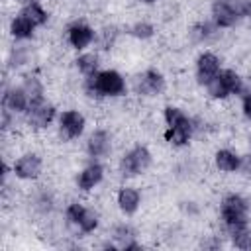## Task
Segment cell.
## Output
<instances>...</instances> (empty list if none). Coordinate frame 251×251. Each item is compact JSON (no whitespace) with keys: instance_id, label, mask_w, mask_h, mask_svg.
Listing matches in <instances>:
<instances>
[{"instance_id":"6da1fadb","label":"cell","mask_w":251,"mask_h":251,"mask_svg":"<svg viewBox=\"0 0 251 251\" xmlns=\"http://www.w3.org/2000/svg\"><path fill=\"white\" fill-rule=\"evenodd\" d=\"M218 216L226 237H231L251 227V200L241 192H227L220 200Z\"/></svg>"},{"instance_id":"7a4b0ae2","label":"cell","mask_w":251,"mask_h":251,"mask_svg":"<svg viewBox=\"0 0 251 251\" xmlns=\"http://www.w3.org/2000/svg\"><path fill=\"white\" fill-rule=\"evenodd\" d=\"M127 80L118 69H100L96 75L82 78V92L94 100H116L127 94Z\"/></svg>"},{"instance_id":"3957f363","label":"cell","mask_w":251,"mask_h":251,"mask_svg":"<svg viewBox=\"0 0 251 251\" xmlns=\"http://www.w3.org/2000/svg\"><path fill=\"white\" fill-rule=\"evenodd\" d=\"M153 165V153L149 149V145L145 143H135L131 147H127L120 159H118V175L124 180H131L137 178L141 175H145Z\"/></svg>"},{"instance_id":"277c9868","label":"cell","mask_w":251,"mask_h":251,"mask_svg":"<svg viewBox=\"0 0 251 251\" xmlns=\"http://www.w3.org/2000/svg\"><path fill=\"white\" fill-rule=\"evenodd\" d=\"M131 88L133 94L141 98H157L167 92V76L161 69L147 67L135 75V78L131 80Z\"/></svg>"},{"instance_id":"5b68a950","label":"cell","mask_w":251,"mask_h":251,"mask_svg":"<svg viewBox=\"0 0 251 251\" xmlns=\"http://www.w3.org/2000/svg\"><path fill=\"white\" fill-rule=\"evenodd\" d=\"M55 126H57V135L61 137V141L71 143V141L80 139L86 133L88 120L78 108H65L59 112Z\"/></svg>"},{"instance_id":"8992f818","label":"cell","mask_w":251,"mask_h":251,"mask_svg":"<svg viewBox=\"0 0 251 251\" xmlns=\"http://www.w3.org/2000/svg\"><path fill=\"white\" fill-rule=\"evenodd\" d=\"M43 167V157L37 151H24L14 159L10 173L22 182H35L41 178Z\"/></svg>"},{"instance_id":"52a82bcc","label":"cell","mask_w":251,"mask_h":251,"mask_svg":"<svg viewBox=\"0 0 251 251\" xmlns=\"http://www.w3.org/2000/svg\"><path fill=\"white\" fill-rule=\"evenodd\" d=\"M96 35H98V29L84 20H73L65 27V41L76 53L86 51L92 45H96Z\"/></svg>"},{"instance_id":"ba28073f","label":"cell","mask_w":251,"mask_h":251,"mask_svg":"<svg viewBox=\"0 0 251 251\" xmlns=\"http://www.w3.org/2000/svg\"><path fill=\"white\" fill-rule=\"evenodd\" d=\"M114 151V133L108 127H94L84 139V153L88 159L106 161Z\"/></svg>"},{"instance_id":"9c48e42d","label":"cell","mask_w":251,"mask_h":251,"mask_svg":"<svg viewBox=\"0 0 251 251\" xmlns=\"http://www.w3.org/2000/svg\"><path fill=\"white\" fill-rule=\"evenodd\" d=\"M222 69H224L222 57L214 49H202L194 59V80H196V84L206 86L212 78H216L220 75Z\"/></svg>"},{"instance_id":"30bf717a","label":"cell","mask_w":251,"mask_h":251,"mask_svg":"<svg viewBox=\"0 0 251 251\" xmlns=\"http://www.w3.org/2000/svg\"><path fill=\"white\" fill-rule=\"evenodd\" d=\"M59 108L51 102V100H45L37 106H31L27 110V114L22 118L24 124L31 129V131H45L47 127L55 126L57 124V118H59Z\"/></svg>"},{"instance_id":"8fae6325","label":"cell","mask_w":251,"mask_h":251,"mask_svg":"<svg viewBox=\"0 0 251 251\" xmlns=\"http://www.w3.org/2000/svg\"><path fill=\"white\" fill-rule=\"evenodd\" d=\"M106 178V165L104 161H94V159H88V163L76 173L75 176V186L78 192L82 194H88L92 190H96Z\"/></svg>"},{"instance_id":"7c38bea8","label":"cell","mask_w":251,"mask_h":251,"mask_svg":"<svg viewBox=\"0 0 251 251\" xmlns=\"http://www.w3.org/2000/svg\"><path fill=\"white\" fill-rule=\"evenodd\" d=\"M196 131H198V122H196V118L190 116L186 122H180V124H175V126H165L163 139L173 149H184V147L190 145Z\"/></svg>"},{"instance_id":"4fadbf2b","label":"cell","mask_w":251,"mask_h":251,"mask_svg":"<svg viewBox=\"0 0 251 251\" xmlns=\"http://www.w3.org/2000/svg\"><path fill=\"white\" fill-rule=\"evenodd\" d=\"M114 200H116V208L120 210V214L126 216V218H131L139 212V208L143 204V194L135 184L124 182V184L118 186Z\"/></svg>"},{"instance_id":"5bb4252c","label":"cell","mask_w":251,"mask_h":251,"mask_svg":"<svg viewBox=\"0 0 251 251\" xmlns=\"http://www.w3.org/2000/svg\"><path fill=\"white\" fill-rule=\"evenodd\" d=\"M2 108L10 110L12 114H16L20 118H24L27 114V110L31 108V102H29V96L25 94V90H24V86L20 82H14V84L4 88Z\"/></svg>"},{"instance_id":"9a60e30c","label":"cell","mask_w":251,"mask_h":251,"mask_svg":"<svg viewBox=\"0 0 251 251\" xmlns=\"http://www.w3.org/2000/svg\"><path fill=\"white\" fill-rule=\"evenodd\" d=\"M108 237L118 245L120 251H139V249H143L141 241L137 239V231L129 222L114 224Z\"/></svg>"},{"instance_id":"2e32d148","label":"cell","mask_w":251,"mask_h":251,"mask_svg":"<svg viewBox=\"0 0 251 251\" xmlns=\"http://www.w3.org/2000/svg\"><path fill=\"white\" fill-rule=\"evenodd\" d=\"M241 153L231 147H218L212 155L214 169L222 175H235L241 169Z\"/></svg>"},{"instance_id":"e0dca14e","label":"cell","mask_w":251,"mask_h":251,"mask_svg":"<svg viewBox=\"0 0 251 251\" xmlns=\"http://www.w3.org/2000/svg\"><path fill=\"white\" fill-rule=\"evenodd\" d=\"M8 31H10V35H12V39L16 43H27V41H31L35 37L37 27L33 25V22L24 12L18 10L8 22Z\"/></svg>"},{"instance_id":"ac0fdd59","label":"cell","mask_w":251,"mask_h":251,"mask_svg":"<svg viewBox=\"0 0 251 251\" xmlns=\"http://www.w3.org/2000/svg\"><path fill=\"white\" fill-rule=\"evenodd\" d=\"M73 67H75V71H76L82 78H88V76L96 75V73L102 69L100 51H98V49H86V51L76 53L75 59H73Z\"/></svg>"},{"instance_id":"d6986e66","label":"cell","mask_w":251,"mask_h":251,"mask_svg":"<svg viewBox=\"0 0 251 251\" xmlns=\"http://www.w3.org/2000/svg\"><path fill=\"white\" fill-rule=\"evenodd\" d=\"M20 84L24 86L25 94L29 96L31 106H37V104H41V102L47 100V88H45V82H43V78H41L37 73H33V71L24 73Z\"/></svg>"},{"instance_id":"ffe728a7","label":"cell","mask_w":251,"mask_h":251,"mask_svg":"<svg viewBox=\"0 0 251 251\" xmlns=\"http://www.w3.org/2000/svg\"><path fill=\"white\" fill-rule=\"evenodd\" d=\"M218 76L224 82V86L227 88V92H229L231 98H239L247 90V82H245L243 75L237 69H233V67H224Z\"/></svg>"},{"instance_id":"44dd1931","label":"cell","mask_w":251,"mask_h":251,"mask_svg":"<svg viewBox=\"0 0 251 251\" xmlns=\"http://www.w3.org/2000/svg\"><path fill=\"white\" fill-rule=\"evenodd\" d=\"M20 12H24V14L33 22V25H35L37 29L45 27V25L49 24V20H51V14H49V10L45 8L43 0H31V2H27V4H22Z\"/></svg>"},{"instance_id":"7402d4cb","label":"cell","mask_w":251,"mask_h":251,"mask_svg":"<svg viewBox=\"0 0 251 251\" xmlns=\"http://www.w3.org/2000/svg\"><path fill=\"white\" fill-rule=\"evenodd\" d=\"M55 204H57L55 202V194L49 188L41 186V188L33 190V194H31V208L39 216H49L55 210Z\"/></svg>"},{"instance_id":"603a6c76","label":"cell","mask_w":251,"mask_h":251,"mask_svg":"<svg viewBox=\"0 0 251 251\" xmlns=\"http://www.w3.org/2000/svg\"><path fill=\"white\" fill-rule=\"evenodd\" d=\"M220 29L214 25V22L208 18V20H198V22H194L192 25H190V29H188V35H190V39L194 41V43H206L208 39H212L216 33H218Z\"/></svg>"},{"instance_id":"cb8c5ba5","label":"cell","mask_w":251,"mask_h":251,"mask_svg":"<svg viewBox=\"0 0 251 251\" xmlns=\"http://www.w3.org/2000/svg\"><path fill=\"white\" fill-rule=\"evenodd\" d=\"M100 222H102V218H100V212H98L94 206H86L75 229H76L78 233H82V235H90V233L98 231V227H100Z\"/></svg>"},{"instance_id":"d4e9b609","label":"cell","mask_w":251,"mask_h":251,"mask_svg":"<svg viewBox=\"0 0 251 251\" xmlns=\"http://www.w3.org/2000/svg\"><path fill=\"white\" fill-rule=\"evenodd\" d=\"M126 33L131 35L137 41H149V39H153L157 35V27L149 20H135L133 24H129L126 27Z\"/></svg>"},{"instance_id":"484cf974","label":"cell","mask_w":251,"mask_h":251,"mask_svg":"<svg viewBox=\"0 0 251 251\" xmlns=\"http://www.w3.org/2000/svg\"><path fill=\"white\" fill-rule=\"evenodd\" d=\"M118 37H120V29L116 25H106L104 29H98L96 49L98 51H110V49H114V45L118 43Z\"/></svg>"},{"instance_id":"4316f807","label":"cell","mask_w":251,"mask_h":251,"mask_svg":"<svg viewBox=\"0 0 251 251\" xmlns=\"http://www.w3.org/2000/svg\"><path fill=\"white\" fill-rule=\"evenodd\" d=\"M84 208H86V204H84L82 200H71V202H67V204H65V208H63L65 222H67L69 226L76 227V224H78V220H80V216H82Z\"/></svg>"},{"instance_id":"83f0119b","label":"cell","mask_w":251,"mask_h":251,"mask_svg":"<svg viewBox=\"0 0 251 251\" xmlns=\"http://www.w3.org/2000/svg\"><path fill=\"white\" fill-rule=\"evenodd\" d=\"M29 61H31V51H29L27 45H18V47H14L10 51V59H8L10 67L22 69V67L29 65Z\"/></svg>"},{"instance_id":"f1b7e54d","label":"cell","mask_w":251,"mask_h":251,"mask_svg":"<svg viewBox=\"0 0 251 251\" xmlns=\"http://www.w3.org/2000/svg\"><path fill=\"white\" fill-rule=\"evenodd\" d=\"M229 241H231V245L235 247V249H245V251H249L251 249V227H247V229H243V231H239V233H235V235H231V237H227Z\"/></svg>"},{"instance_id":"f546056e","label":"cell","mask_w":251,"mask_h":251,"mask_svg":"<svg viewBox=\"0 0 251 251\" xmlns=\"http://www.w3.org/2000/svg\"><path fill=\"white\" fill-rule=\"evenodd\" d=\"M239 112H241V116H243L247 122H251V92H249V90H245V92L239 96Z\"/></svg>"},{"instance_id":"4dcf8cb0","label":"cell","mask_w":251,"mask_h":251,"mask_svg":"<svg viewBox=\"0 0 251 251\" xmlns=\"http://www.w3.org/2000/svg\"><path fill=\"white\" fill-rule=\"evenodd\" d=\"M239 173L251 178V151L241 157V169H239Z\"/></svg>"},{"instance_id":"1f68e13d","label":"cell","mask_w":251,"mask_h":251,"mask_svg":"<svg viewBox=\"0 0 251 251\" xmlns=\"http://www.w3.org/2000/svg\"><path fill=\"white\" fill-rule=\"evenodd\" d=\"M243 18L251 20V0H247V6H245V16H243Z\"/></svg>"},{"instance_id":"d6a6232c","label":"cell","mask_w":251,"mask_h":251,"mask_svg":"<svg viewBox=\"0 0 251 251\" xmlns=\"http://www.w3.org/2000/svg\"><path fill=\"white\" fill-rule=\"evenodd\" d=\"M139 4H143V6H153V4H157L159 0H137Z\"/></svg>"},{"instance_id":"836d02e7","label":"cell","mask_w":251,"mask_h":251,"mask_svg":"<svg viewBox=\"0 0 251 251\" xmlns=\"http://www.w3.org/2000/svg\"><path fill=\"white\" fill-rule=\"evenodd\" d=\"M247 90L251 92V78H249V82H247Z\"/></svg>"},{"instance_id":"e575fe53","label":"cell","mask_w":251,"mask_h":251,"mask_svg":"<svg viewBox=\"0 0 251 251\" xmlns=\"http://www.w3.org/2000/svg\"><path fill=\"white\" fill-rule=\"evenodd\" d=\"M249 151H251V135H249Z\"/></svg>"}]
</instances>
